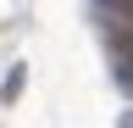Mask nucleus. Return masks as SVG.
<instances>
[{"mask_svg":"<svg viewBox=\"0 0 133 128\" xmlns=\"http://www.w3.org/2000/svg\"><path fill=\"white\" fill-rule=\"evenodd\" d=\"M111 50H116V78L133 89V28H122V34L111 39Z\"/></svg>","mask_w":133,"mask_h":128,"instance_id":"nucleus-1","label":"nucleus"},{"mask_svg":"<svg viewBox=\"0 0 133 128\" xmlns=\"http://www.w3.org/2000/svg\"><path fill=\"white\" fill-rule=\"evenodd\" d=\"M122 128H133V111H128V117H122Z\"/></svg>","mask_w":133,"mask_h":128,"instance_id":"nucleus-3","label":"nucleus"},{"mask_svg":"<svg viewBox=\"0 0 133 128\" xmlns=\"http://www.w3.org/2000/svg\"><path fill=\"white\" fill-rule=\"evenodd\" d=\"M94 6H105L111 17H128V22H133V0H94Z\"/></svg>","mask_w":133,"mask_h":128,"instance_id":"nucleus-2","label":"nucleus"}]
</instances>
